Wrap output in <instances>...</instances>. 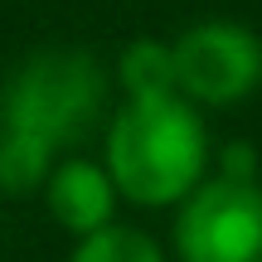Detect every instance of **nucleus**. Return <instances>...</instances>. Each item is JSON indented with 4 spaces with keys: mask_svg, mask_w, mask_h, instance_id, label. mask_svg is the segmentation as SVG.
I'll use <instances>...</instances> for the list:
<instances>
[{
    "mask_svg": "<svg viewBox=\"0 0 262 262\" xmlns=\"http://www.w3.org/2000/svg\"><path fill=\"white\" fill-rule=\"evenodd\" d=\"M68 262H170L165 248L136 224H107L88 238H73Z\"/></svg>",
    "mask_w": 262,
    "mask_h": 262,
    "instance_id": "7",
    "label": "nucleus"
},
{
    "mask_svg": "<svg viewBox=\"0 0 262 262\" xmlns=\"http://www.w3.org/2000/svg\"><path fill=\"white\" fill-rule=\"evenodd\" d=\"M257 262H262V257H257Z\"/></svg>",
    "mask_w": 262,
    "mask_h": 262,
    "instance_id": "9",
    "label": "nucleus"
},
{
    "mask_svg": "<svg viewBox=\"0 0 262 262\" xmlns=\"http://www.w3.org/2000/svg\"><path fill=\"white\" fill-rule=\"evenodd\" d=\"M44 204H49V214H54V224L63 228V233L88 238V233H97V228L117 224L122 194H117V185H112L102 160L63 156L54 165V175H49V185H44Z\"/></svg>",
    "mask_w": 262,
    "mask_h": 262,
    "instance_id": "5",
    "label": "nucleus"
},
{
    "mask_svg": "<svg viewBox=\"0 0 262 262\" xmlns=\"http://www.w3.org/2000/svg\"><path fill=\"white\" fill-rule=\"evenodd\" d=\"M219 175H238V180H257V150L243 146V141H233V146L219 150Z\"/></svg>",
    "mask_w": 262,
    "mask_h": 262,
    "instance_id": "8",
    "label": "nucleus"
},
{
    "mask_svg": "<svg viewBox=\"0 0 262 262\" xmlns=\"http://www.w3.org/2000/svg\"><path fill=\"white\" fill-rule=\"evenodd\" d=\"M107 88L93 49L49 44L19 58L0 83V189L44 194L54 165L107 117Z\"/></svg>",
    "mask_w": 262,
    "mask_h": 262,
    "instance_id": "1",
    "label": "nucleus"
},
{
    "mask_svg": "<svg viewBox=\"0 0 262 262\" xmlns=\"http://www.w3.org/2000/svg\"><path fill=\"white\" fill-rule=\"evenodd\" d=\"M117 83L126 97H150V93H180L175 88V58L170 39H131L117 58Z\"/></svg>",
    "mask_w": 262,
    "mask_h": 262,
    "instance_id": "6",
    "label": "nucleus"
},
{
    "mask_svg": "<svg viewBox=\"0 0 262 262\" xmlns=\"http://www.w3.org/2000/svg\"><path fill=\"white\" fill-rule=\"evenodd\" d=\"M175 262H257L262 257V180L209 170L175 204Z\"/></svg>",
    "mask_w": 262,
    "mask_h": 262,
    "instance_id": "3",
    "label": "nucleus"
},
{
    "mask_svg": "<svg viewBox=\"0 0 262 262\" xmlns=\"http://www.w3.org/2000/svg\"><path fill=\"white\" fill-rule=\"evenodd\" d=\"M102 165L122 204L175 209L214 170L204 112L180 93L122 97L102 126Z\"/></svg>",
    "mask_w": 262,
    "mask_h": 262,
    "instance_id": "2",
    "label": "nucleus"
},
{
    "mask_svg": "<svg viewBox=\"0 0 262 262\" xmlns=\"http://www.w3.org/2000/svg\"><path fill=\"white\" fill-rule=\"evenodd\" d=\"M180 97L204 107H238L262 88V39L238 19H199L170 39Z\"/></svg>",
    "mask_w": 262,
    "mask_h": 262,
    "instance_id": "4",
    "label": "nucleus"
}]
</instances>
